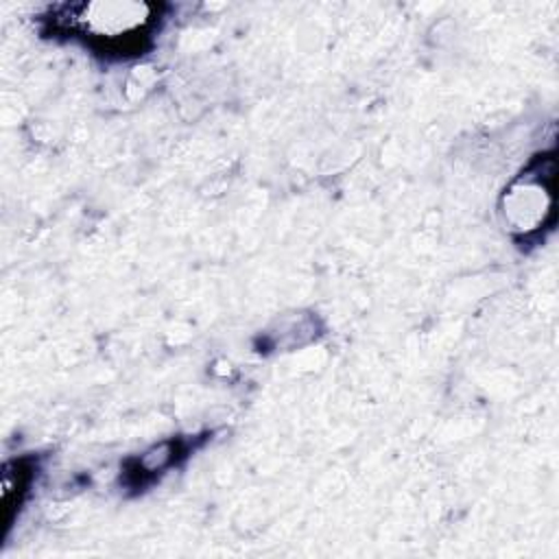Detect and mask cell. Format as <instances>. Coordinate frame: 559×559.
I'll list each match as a JSON object with an SVG mask.
<instances>
[{
  "label": "cell",
  "mask_w": 559,
  "mask_h": 559,
  "mask_svg": "<svg viewBox=\"0 0 559 559\" xmlns=\"http://www.w3.org/2000/svg\"><path fill=\"white\" fill-rule=\"evenodd\" d=\"M52 17L59 26L105 52H127L142 48L151 37L159 7L146 2H76L52 9Z\"/></svg>",
  "instance_id": "obj_1"
}]
</instances>
